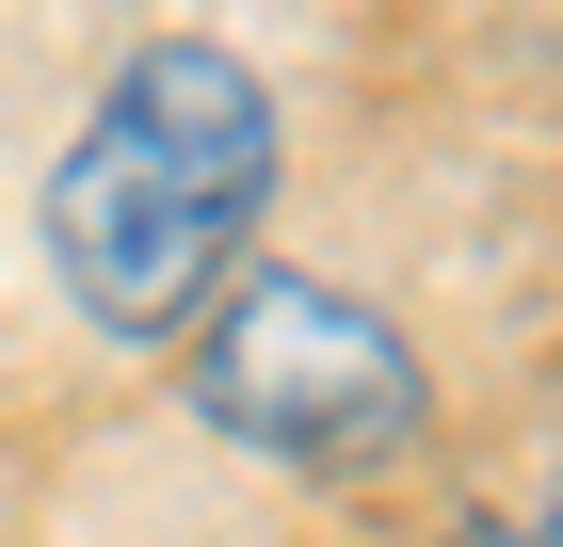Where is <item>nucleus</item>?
Returning a JSON list of instances; mask_svg holds the SVG:
<instances>
[{"label":"nucleus","instance_id":"f257e3e1","mask_svg":"<svg viewBox=\"0 0 563 547\" xmlns=\"http://www.w3.org/2000/svg\"><path fill=\"white\" fill-rule=\"evenodd\" d=\"M258 194H274V81L242 48H210V33H145L130 65L97 81V113L65 129L33 226H48L65 306H81L97 338L162 354V338H194V306L242 274Z\"/></svg>","mask_w":563,"mask_h":547},{"label":"nucleus","instance_id":"f03ea898","mask_svg":"<svg viewBox=\"0 0 563 547\" xmlns=\"http://www.w3.org/2000/svg\"><path fill=\"white\" fill-rule=\"evenodd\" d=\"M177 371H194V419L210 435L306 467V483H371V467H402L419 419H434L402 322L354 306V291H322V274H225V291L194 306V354H177Z\"/></svg>","mask_w":563,"mask_h":547},{"label":"nucleus","instance_id":"7ed1b4c3","mask_svg":"<svg viewBox=\"0 0 563 547\" xmlns=\"http://www.w3.org/2000/svg\"><path fill=\"white\" fill-rule=\"evenodd\" d=\"M451 547H548V515H467Z\"/></svg>","mask_w":563,"mask_h":547}]
</instances>
